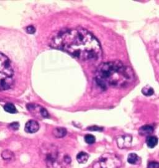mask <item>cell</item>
Wrapping results in <instances>:
<instances>
[{"label": "cell", "instance_id": "1", "mask_svg": "<svg viewBox=\"0 0 159 168\" xmlns=\"http://www.w3.org/2000/svg\"><path fill=\"white\" fill-rule=\"evenodd\" d=\"M51 46L80 61H97L102 56L101 45L97 39L81 28L60 32L52 39Z\"/></svg>", "mask_w": 159, "mask_h": 168}, {"label": "cell", "instance_id": "2", "mask_svg": "<svg viewBox=\"0 0 159 168\" xmlns=\"http://www.w3.org/2000/svg\"><path fill=\"white\" fill-rule=\"evenodd\" d=\"M97 84L103 90L108 87L122 88L128 86L135 80L134 70L119 61L103 63L95 74Z\"/></svg>", "mask_w": 159, "mask_h": 168}, {"label": "cell", "instance_id": "3", "mask_svg": "<svg viewBox=\"0 0 159 168\" xmlns=\"http://www.w3.org/2000/svg\"><path fill=\"white\" fill-rule=\"evenodd\" d=\"M13 82V70L9 59L0 52V90L11 87Z\"/></svg>", "mask_w": 159, "mask_h": 168}, {"label": "cell", "instance_id": "4", "mask_svg": "<svg viewBox=\"0 0 159 168\" xmlns=\"http://www.w3.org/2000/svg\"><path fill=\"white\" fill-rule=\"evenodd\" d=\"M96 165L98 168H120L122 162L116 154L105 153L99 158V162Z\"/></svg>", "mask_w": 159, "mask_h": 168}, {"label": "cell", "instance_id": "5", "mask_svg": "<svg viewBox=\"0 0 159 168\" xmlns=\"http://www.w3.org/2000/svg\"><path fill=\"white\" fill-rule=\"evenodd\" d=\"M58 152L55 148H50L45 153V161L49 168H61L58 161Z\"/></svg>", "mask_w": 159, "mask_h": 168}, {"label": "cell", "instance_id": "6", "mask_svg": "<svg viewBox=\"0 0 159 168\" xmlns=\"http://www.w3.org/2000/svg\"><path fill=\"white\" fill-rule=\"evenodd\" d=\"M132 142V138L131 136L124 135L120 137L117 139V143L118 146L121 148H129Z\"/></svg>", "mask_w": 159, "mask_h": 168}, {"label": "cell", "instance_id": "7", "mask_svg": "<svg viewBox=\"0 0 159 168\" xmlns=\"http://www.w3.org/2000/svg\"><path fill=\"white\" fill-rule=\"evenodd\" d=\"M39 125L35 120H29L25 125V131L28 133H34L39 130Z\"/></svg>", "mask_w": 159, "mask_h": 168}, {"label": "cell", "instance_id": "8", "mask_svg": "<svg viewBox=\"0 0 159 168\" xmlns=\"http://www.w3.org/2000/svg\"><path fill=\"white\" fill-rule=\"evenodd\" d=\"M52 133L55 137L60 138L64 137L67 134V130L64 128H56L53 129Z\"/></svg>", "mask_w": 159, "mask_h": 168}, {"label": "cell", "instance_id": "9", "mask_svg": "<svg viewBox=\"0 0 159 168\" xmlns=\"http://www.w3.org/2000/svg\"><path fill=\"white\" fill-rule=\"evenodd\" d=\"M88 154L85 152H80L76 156V160L80 164H85L88 160Z\"/></svg>", "mask_w": 159, "mask_h": 168}, {"label": "cell", "instance_id": "10", "mask_svg": "<svg viewBox=\"0 0 159 168\" xmlns=\"http://www.w3.org/2000/svg\"><path fill=\"white\" fill-rule=\"evenodd\" d=\"M146 143L150 148H153L157 146L158 143V138L155 136H149L147 138Z\"/></svg>", "mask_w": 159, "mask_h": 168}, {"label": "cell", "instance_id": "11", "mask_svg": "<svg viewBox=\"0 0 159 168\" xmlns=\"http://www.w3.org/2000/svg\"><path fill=\"white\" fill-rule=\"evenodd\" d=\"M153 131V129L151 126L145 125L140 128L139 133L142 135H147L151 134Z\"/></svg>", "mask_w": 159, "mask_h": 168}, {"label": "cell", "instance_id": "12", "mask_svg": "<svg viewBox=\"0 0 159 168\" xmlns=\"http://www.w3.org/2000/svg\"><path fill=\"white\" fill-rule=\"evenodd\" d=\"M139 157L135 153H131L128 158V161L131 165H135L138 163Z\"/></svg>", "mask_w": 159, "mask_h": 168}, {"label": "cell", "instance_id": "13", "mask_svg": "<svg viewBox=\"0 0 159 168\" xmlns=\"http://www.w3.org/2000/svg\"><path fill=\"white\" fill-rule=\"evenodd\" d=\"M4 109L6 112L10 113H15L17 112L15 106L12 103H8L4 106Z\"/></svg>", "mask_w": 159, "mask_h": 168}, {"label": "cell", "instance_id": "14", "mask_svg": "<svg viewBox=\"0 0 159 168\" xmlns=\"http://www.w3.org/2000/svg\"><path fill=\"white\" fill-rule=\"evenodd\" d=\"M1 156L4 160H12L15 158L14 154H13L11 151L6 150L2 153Z\"/></svg>", "mask_w": 159, "mask_h": 168}, {"label": "cell", "instance_id": "15", "mask_svg": "<svg viewBox=\"0 0 159 168\" xmlns=\"http://www.w3.org/2000/svg\"><path fill=\"white\" fill-rule=\"evenodd\" d=\"M142 92L144 95H146V96H151L154 93V90L152 87L147 85L142 89Z\"/></svg>", "mask_w": 159, "mask_h": 168}, {"label": "cell", "instance_id": "16", "mask_svg": "<svg viewBox=\"0 0 159 168\" xmlns=\"http://www.w3.org/2000/svg\"><path fill=\"white\" fill-rule=\"evenodd\" d=\"M85 142L88 144H92L94 143L96 139H95L94 136L91 134H88L85 137Z\"/></svg>", "mask_w": 159, "mask_h": 168}, {"label": "cell", "instance_id": "17", "mask_svg": "<svg viewBox=\"0 0 159 168\" xmlns=\"http://www.w3.org/2000/svg\"><path fill=\"white\" fill-rule=\"evenodd\" d=\"M147 168H159V163L157 162H149L147 166Z\"/></svg>", "mask_w": 159, "mask_h": 168}, {"label": "cell", "instance_id": "18", "mask_svg": "<svg viewBox=\"0 0 159 168\" xmlns=\"http://www.w3.org/2000/svg\"><path fill=\"white\" fill-rule=\"evenodd\" d=\"M26 31L29 34H34L35 32V29L33 26H29L26 28Z\"/></svg>", "mask_w": 159, "mask_h": 168}, {"label": "cell", "instance_id": "19", "mask_svg": "<svg viewBox=\"0 0 159 168\" xmlns=\"http://www.w3.org/2000/svg\"><path fill=\"white\" fill-rule=\"evenodd\" d=\"M10 127L13 130H17L19 128V124L18 123H12L10 125Z\"/></svg>", "mask_w": 159, "mask_h": 168}, {"label": "cell", "instance_id": "20", "mask_svg": "<svg viewBox=\"0 0 159 168\" xmlns=\"http://www.w3.org/2000/svg\"><path fill=\"white\" fill-rule=\"evenodd\" d=\"M63 160H64V162L67 164H70V162H71V159L70 157H69L68 155H66L64 156V159H63Z\"/></svg>", "mask_w": 159, "mask_h": 168}, {"label": "cell", "instance_id": "21", "mask_svg": "<svg viewBox=\"0 0 159 168\" xmlns=\"http://www.w3.org/2000/svg\"><path fill=\"white\" fill-rule=\"evenodd\" d=\"M89 130L91 131H100V130H102L103 128H99V127L94 126L90 127V128H89Z\"/></svg>", "mask_w": 159, "mask_h": 168}]
</instances>
